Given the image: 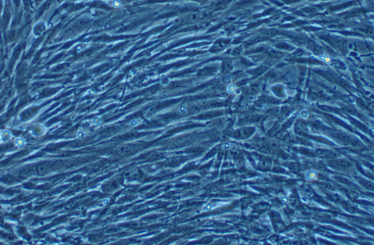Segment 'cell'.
<instances>
[{
  "label": "cell",
  "mask_w": 374,
  "mask_h": 245,
  "mask_svg": "<svg viewBox=\"0 0 374 245\" xmlns=\"http://www.w3.org/2000/svg\"><path fill=\"white\" fill-rule=\"evenodd\" d=\"M77 137L79 138H82L85 137V132L84 131H80L77 132Z\"/></svg>",
  "instance_id": "5b68a950"
},
{
  "label": "cell",
  "mask_w": 374,
  "mask_h": 245,
  "mask_svg": "<svg viewBox=\"0 0 374 245\" xmlns=\"http://www.w3.org/2000/svg\"><path fill=\"white\" fill-rule=\"evenodd\" d=\"M102 122V119L99 117H94L93 119H92V124H93L94 126L97 127V128L101 126Z\"/></svg>",
  "instance_id": "7a4b0ae2"
},
{
  "label": "cell",
  "mask_w": 374,
  "mask_h": 245,
  "mask_svg": "<svg viewBox=\"0 0 374 245\" xmlns=\"http://www.w3.org/2000/svg\"><path fill=\"white\" fill-rule=\"evenodd\" d=\"M330 166L337 169H346L350 166V164L343 159H335L330 162Z\"/></svg>",
  "instance_id": "6da1fadb"
},
{
  "label": "cell",
  "mask_w": 374,
  "mask_h": 245,
  "mask_svg": "<svg viewBox=\"0 0 374 245\" xmlns=\"http://www.w3.org/2000/svg\"><path fill=\"white\" fill-rule=\"evenodd\" d=\"M88 94H90V95H94V94H95V91L93 90V89H90L88 92Z\"/></svg>",
  "instance_id": "8992f818"
},
{
  "label": "cell",
  "mask_w": 374,
  "mask_h": 245,
  "mask_svg": "<svg viewBox=\"0 0 374 245\" xmlns=\"http://www.w3.org/2000/svg\"><path fill=\"white\" fill-rule=\"evenodd\" d=\"M108 202H109V199H108V198H106V199H104V200H103V201H102V204H103L104 205H106V204H108Z\"/></svg>",
  "instance_id": "52a82bcc"
},
{
  "label": "cell",
  "mask_w": 374,
  "mask_h": 245,
  "mask_svg": "<svg viewBox=\"0 0 374 245\" xmlns=\"http://www.w3.org/2000/svg\"><path fill=\"white\" fill-rule=\"evenodd\" d=\"M187 107L185 106V105H182V106H180L179 108H178V111H179L180 114H186L187 113Z\"/></svg>",
  "instance_id": "3957f363"
},
{
  "label": "cell",
  "mask_w": 374,
  "mask_h": 245,
  "mask_svg": "<svg viewBox=\"0 0 374 245\" xmlns=\"http://www.w3.org/2000/svg\"><path fill=\"white\" fill-rule=\"evenodd\" d=\"M140 119H135L130 121V122L129 123V126H131V127H136V126H138V124H140Z\"/></svg>",
  "instance_id": "277c9868"
}]
</instances>
